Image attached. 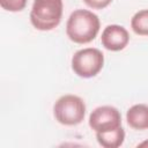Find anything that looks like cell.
<instances>
[{"label": "cell", "mask_w": 148, "mask_h": 148, "mask_svg": "<svg viewBox=\"0 0 148 148\" xmlns=\"http://www.w3.org/2000/svg\"><path fill=\"white\" fill-rule=\"evenodd\" d=\"M28 0H0V6L7 12H21L24 9Z\"/></svg>", "instance_id": "cell-10"}, {"label": "cell", "mask_w": 148, "mask_h": 148, "mask_svg": "<svg viewBox=\"0 0 148 148\" xmlns=\"http://www.w3.org/2000/svg\"><path fill=\"white\" fill-rule=\"evenodd\" d=\"M96 139L99 146L104 148H117L124 143L125 140V131L120 126L113 131L109 132H97Z\"/></svg>", "instance_id": "cell-8"}, {"label": "cell", "mask_w": 148, "mask_h": 148, "mask_svg": "<svg viewBox=\"0 0 148 148\" xmlns=\"http://www.w3.org/2000/svg\"><path fill=\"white\" fill-rule=\"evenodd\" d=\"M130 42V34L123 25L109 24L104 28L101 36L102 45L109 51H121Z\"/></svg>", "instance_id": "cell-6"}, {"label": "cell", "mask_w": 148, "mask_h": 148, "mask_svg": "<svg viewBox=\"0 0 148 148\" xmlns=\"http://www.w3.org/2000/svg\"><path fill=\"white\" fill-rule=\"evenodd\" d=\"M62 10V0H34L30 10V22L37 30H53L61 21Z\"/></svg>", "instance_id": "cell-2"}, {"label": "cell", "mask_w": 148, "mask_h": 148, "mask_svg": "<svg viewBox=\"0 0 148 148\" xmlns=\"http://www.w3.org/2000/svg\"><path fill=\"white\" fill-rule=\"evenodd\" d=\"M83 2L92 9H104L112 2V0H83Z\"/></svg>", "instance_id": "cell-11"}, {"label": "cell", "mask_w": 148, "mask_h": 148, "mask_svg": "<svg viewBox=\"0 0 148 148\" xmlns=\"http://www.w3.org/2000/svg\"><path fill=\"white\" fill-rule=\"evenodd\" d=\"M98 16L88 9H75L66 23L67 37L76 44H87L94 40L99 31Z\"/></svg>", "instance_id": "cell-1"}, {"label": "cell", "mask_w": 148, "mask_h": 148, "mask_svg": "<svg viewBox=\"0 0 148 148\" xmlns=\"http://www.w3.org/2000/svg\"><path fill=\"white\" fill-rule=\"evenodd\" d=\"M73 72L83 79L96 76L104 66V54L96 47H86L76 51L72 57Z\"/></svg>", "instance_id": "cell-4"}, {"label": "cell", "mask_w": 148, "mask_h": 148, "mask_svg": "<svg viewBox=\"0 0 148 148\" xmlns=\"http://www.w3.org/2000/svg\"><path fill=\"white\" fill-rule=\"evenodd\" d=\"M131 28L139 36H148V9H141L132 16Z\"/></svg>", "instance_id": "cell-9"}, {"label": "cell", "mask_w": 148, "mask_h": 148, "mask_svg": "<svg viewBox=\"0 0 148 148\" xmlns=\"http://www.w3.org/2000/svg\"><path fill=\"white\" fill-rule=\"evenodd\" d=\"M89 126L96 133L113 131L121 126V114L114 106H98L89 116Z\"/></svg>", "instance_id": "cell-5"}, {"label": "cell", "mask_w": 148, "mask_h": 148, "mask_svg": "<svg viewBox=\"0 0 148 148\" xmlns=\"http://www.w3.org/2000/svg\"><path fill=\"white\" fill-rule=\"evenodd\" d=\"M143 146H148V140H147V141H143V142H141L140 145H138V147H143Z\"/></svg>", "instance_id": "cell-12"}, {"label": "cell", "mask_w": 148, "mask_h": 148, "mask_svg": "<svg viewBox=\"0 0 148 148\" xmlns=\"http://www.w3.org/2000/svg\"><path fill=\"white\" fill-rule=\"evenodd\" d=\"M126 120L130 127L133 130L142 131L148 128V105L135 104L131 106L126 112Z\"/></svg>", "instance_id": "cell-7"}, {"label": "cell", "mask_w": 148, "mask_h": 148, "mask_svg": "<svg viewBox=\"0 0 148 148\" xmlns=\"http://www.w3.org/2000/svg\"><path fill=\"white\" fill-rule=\"evenodd\" d=\"M56 120L65 126H75L82 123L86 116L84 101L72 94L64 95L57 99L53 105Z\"/></svg>", "instance_id": "cell-3"}]
</instances>
